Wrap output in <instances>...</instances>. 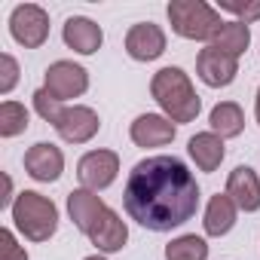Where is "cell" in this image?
<instances>
[{
	"instance_id": "obj_22",
	"label": "cell",
	"mask_w": 260,
	"mask_h": 260,
	"mask_svg": "<svg viewBox=\"0 0 260 260\" xmlns=\"http://www.w3.org/2000/svg\"><path fill=\"white\" fill-rule=\"evenodd\" d=\"M31 113L19 101H4L0 104V138H16L28 128Z\"/></svg>"
},
{
	"instance_id": "obj_16",
	"label": "cell",
	"mask_w": 260,
	"mask_h": 260,
	"mask_svg": "<svg viewBox=\"0 0 260 260\" xmlns=\"http://www.w3.org/2000/svg\"><path fill=\"white\" fill-rule=\"evenodd\" d=\"M104 199L98 196V193H92V190H86V187H80V190H71L68 193V214H71V220H74V226L83 233V236H89V230L95 226V220L104 214Z\"/></svg>"
},
{
	"instance_id": "obj_13",
	"label": "cell",
	"mask_w": 260,
	"mask_h": 260,
	"mask_svg": "<svg viewBox=\"0 0 260 260\" xmlns=\"http://www.w3.org/2000/svg\"><path fill=\"white\" fill-rule=\"evenodd\" d=\"M86 239H89L98 251L113 254V251H122V248H125V242H128V226H125V220H122L113 208H104V214L95 220V226L89 230Z\"/></svg>"
},
{
	"instance_id": "obj_24",
	"label": "cell",
	"mask_w": 260,
	"mask_h": 260,
	"mask_svg": "<svg viewBox=\"0 0 260 260\" xmlns=\"http://www.w3.org/2000/svg\"><path fill=\"white\" fill-rule=\"evenodd\" d=\"M0 68H4V71H0V74H4V77H0V95H10L16 89V83H19V64H16V58L10 52H4V55H0Z\"/></svg>"
},
{
	"instance_id": "obj_18",
	"label": "cell",
	"mask_w": 260,
	"mask_h": 260,
	"mask_svg": "<svg viewBox=\"0 0 260 260\" xmlns=\"http://www.w3.org/2000/svg\"><path fill=\"white\" fill-rule=\"evenodd\" d=\"M236 214H239L236 202H233L226 193H217V196H211L208 205H205V220H202V226H205L208 236L220 239V236H226V233L236 226Z\"/></svg>"
},
{
	"instance_id": "obj_25",
	"label": "cell",
	"mask_w": 260,
	"mask_h": 260,
	"mask_svg": "<svg viewBox=\"0 0 260 260\" xmlns=\"http://www.w3.org/2000/svg\"><path fill=\"white\" fill-rule=\"evenodd\" d=\"M0 260H28V251L16 242L13 230H0Z\"/></svg>"
},
{
	"instance_id": "obj_1",
	"label": "cell",
	"mask_w": 260,
	"mask_h": 260,
	"mask_svg": "<svg viewBox=\"0 0 260 260\" xmlns=\"http://www.w3.org/2000/svg\"><path fill=\"white\" fill-rule=\"evenodd\" d=\"M122 205L144 230L172 233L199 211L196 175L178 156H147L128 172Z\"/></svg>"
},
{
	"instance_id": "obj_20",
	"label": "cell",
	"mask_w": 260,
	"mask_h": 260,
	"mask_svg": "<svg viewBox=\"0 0 260 260\" xmlns=\"http://www.w3.org/2000/svg\"><path fill=\"white\" fill-rule=\"evenodd\" d=\"M248 43H251V31H248V25L233 19V22H223V25H220V31L214 34V40H211L208 46H214V49H220V52L239 58V55L248 49Z\"/></svg>"
},
{
	"instance_id": "obj_15",
	"label": "cell",
	"mask_w": 260,
	"mask_h": 260,
	"mask_svg": "<svg viewBox=\"0 0 260 260\" xmlns=\"http://www.w3.org/2000/svg\"><path fill=\"white\" fill-rule=\"evenodd\" d=\"M61 37H64V43H68V49H74V52H80V55H95V52L101 49V43H104L101 25H95V22L86 19V16H71V19L64 22Z\"/></svg>"
},
{
	"instance_id": "obj_14",
	"label": "cell",
	"mask_w": 260,
	"mask_h": 260,
	"mask_svg": "<svg viewBox=\"0 0 260 260\" xmlns=\"http://www.w3.org/2000/svg\"><path fill=\"white\" fill-rule=\"evenodd\" d=\"M226 196L239 211H260V178L251 166H236L226 178Z\"/></svg>"
},
{
	"instance_id": "obj_8",
	"label": "cell",
	"mask_w": 260,
	"mask_h": 260,
	"mask_svg": "<svg viewBox=\"0 0 260 260\" xmlns=\"http://www.w3.org/2000/svg\"><path fill=\"white\" fill-rule=\"evenodd\" d=\"M119 175V156L113 150H89L80 162H77V178L86 190L98 193L107 190Z\"/></svg>"
},
{
	"instance_id": "obj_10",
	"label": "cell",
	"mask_w": 260,
	"mask_h": 260,
	"mask_svg": "<svg viewBox=\"0 0 260 260\" xmlns=\"http://www.w3.org/2000/svg\"><path fill=\"white\" fill-rule=\"evenodd\" d=\"M25 172H28L34 181H40V184L58 181L61 172H64V153H61V147H55V144H49V141L31 144L28 153H25Z\"/></svg>"
},
{
	"instance_id": "obj_12",
	"label": "cell",
	"mask_w": 260,
	"mask_h": 260,
	"mask_svg": "<svg viewBox=\"0 0 260 260\" xmlns=\"http://www.w3.org/2000/svg\"><path fill=\"white\" fill-rule=\"evenodd\" d=\"M125 52L135 61H156L166 52V31L153 22H138L125 34Z\"/></svg>"
},
{
	"instance_id": "obj_7",
	"label": "cell",
	"mask_w": 260,
	"mask_h": 260,
	"mask_svg": "<svg viewBox=\"0 0 260 260\" xmlns=\"http://www.w3.org/2000/svg\"><path fill=\"white\" fill-rule=\"evenodd\" d=\"M43 89L55 98V101H71V98H80L86 89H89V71L74 64V61H52L46 68V77H43Z\"/></svg>"
},
{
	"instance_id": "obj_4",
	"label": "cell",
	"mask_w": 260,
	"mask_h": 260,
	"mask_svg": "<svg viewBox=\"0 0 260 260\" xmlns=\"http://www.w3.org/2000/svg\"><path fill=\"white\" fill-rule=\"evenodd\" d=\"M13 223L31 242H49L58 230V208L49 196L37 190H22L13 202Z\"/></svg>"
},
{
	"instance_id": "obj_26",
	"label": "cell",
	"mask_w": 260,
	"mask_h": 260,
	"mask_svg": "<svg viewBox=\"0 0 260 260\" xmlns=\"http://www.w3.org/2000/svg\"><path fill=\"white\" fill-rule=\"evenodd\" d=\"M254 116H257V122H260V89H257V98H254Z\"/></svg>"
},
{
	"instance_id": "obj_19",
	"label": "cell",
	"mask_w": 260,
	"mask_h": 260,
	"mask_svg": "<svg viewBox=\"0 0 260 260\" xmlns=\"http://www.w3.org/2000/svg\"><path fill=\"white\" fill-rule=\"evenodd\" d=\"M208 122H211V132L220 135L223 141H226V138H239V135L245 132V113H242V107H239L236 101H220V104H214L211 113H208Z\"/></svg>"
},
{
	"instance_id": "obj_27",
	"label": "cell",
	"mask_w": 260,
	"mask_h": 260,
	"mask_svg": "<svg viewBox=\"0 0 260 260\" xmlns=\"http://www.w3.org/2000/svg\"><path fill=\"white\" fill-rule=\"evenodd\" d=\"M83 260H107V257H101V254H89V257H83Z\"/></svg>"
},
{
	"instance_id": "obj_2",
	"label": "cell",
	"mask_w": 260,
	"mask_h": 260,
	"mask_svg": "<svg viewBox=\"0 0 260 260\" xmlns=\"http://www.w3.org/2000/svg\"><path fill=\"white\" fill-rule=\"evenodd\" d=\"M34 110L46 122H52V128L68 144H89L101 128V119H98V113L92 107H86V104H61L46 89L34 92Z\"/></svg>"
},
{
	"instance_id": "obj_17",
	"label": "cell",
	"mask_w": 260,
	"mask_h": 260,
	"mask_svg": "<svg viewBox=\"0 0 260 260\" xmlns=\"http://www.w3.org/2000/svg\"><path fill=\"white\" fill-rule=\"evenodd\" d=\"M187 153L190 159L196 162L199 172H217L223 156H226V147H223V138L214 135V132H196L190 141H187Z\"/></svg>"
},
{
	"instance_id": "obj_11",
	"label": "cell",
	"mask_w": 260,
	"mask_h": 260,
	"mask_svg": "<svg viewBox=\"0 0 260 260\" xmlns=\"http://www.w3.org/2000/svg\"><path fill=\"white\" fill-rule=\"evenodd\" d=\"M128 135H132V141L138 147H166L175 141L178 125L162 113H141L128 125Z\"/></svg>"
},
{
	"instance_id": "obj_5",
	"label": "cell",
	"mask_w": 260,
	"mask_h": 260,
	"mask_svg": "<svg viewBox=\"0 0 260 260\" xmlns=\"http://www.w3.org/2000/svg\"><path fill=\"white\" fill-rule=\"evenodd\" d=\"M169 22L172 31L184 40H199V43H211L214 34L220 31L223 19L214 7H208L205 0H172L169 4Z\"/></svg>"
},
{
	"instance_id": "obj_21",
	"label": "cell",
	"mask_w": 260,
	"mask_h": 260,
	"mask_svg": "<svg viewBox=\"0 0 260 260\" xmlns=\"http://www.w3.org/2000/svg\"><path fill=\"white\" fill-rule=\"evenodd\" d=\"M166 260H208V242L196 233L178 236L166 245Z\"/></svg>"
},
{
	"instance_id": "obj_9",
	"label": "cell",
	"mask_w": 260,
	"mask_h": 260,
	"mask_svg": "<svg viewBox=\"0 0 260 260\" xmlns=\"http://www.w3.org/2000/svg\"><path fill=\"white\" fill-rule=\"evenodd\" d=\"M196 74H199V80H202L205 86L223 89V86H230V83L236 80V74H239V58H233V55H226V52H220V49H214V46H205V49L199 52V58H196Z\"/></svg>"
},
{
	"instance_id": "obj_23",
	"label": "cell",
	"mask_w": 260,
	"mask_h": 260,
	"mask_svg": "<svg viewBox=\"0 0 260 260\" xmlns=\"http://www.w3.org/2000/svg\"><path fill=\"white\" fill-rule=\"evenodd\" d=\"M220 10L223 13H233L236 22H257L260 19V0L257 4H236V0H220Z\"/></svg>"
},
{
	"instance_id": "obj_3",
	"label": "cell",
	"mask_w": 260,
	"mask_h": 260,
	"mask_svg": "<svg viewBox=\"0 0 260 260\" xmlns=\"http://www.w3.org/2000/svg\"><path fill=\"white\" fill-rule=\"evenodd\" d=\"M150 95L162 107V116L172 122H193L202 110V101L181 68H162L150 80Z\"/></svg>"
},
{
	"instance_id": "obj_6",
	"label": "cell",
	"mask_w": 260,
	"mask_h": 260,
	"mask_svg": "<svg viewBox=\"0 0 260 260\" xmlns=\"http://www.w3.org/2000/svg\"><path fill=\"white\" fill-rule=\"evenodd\" d=\"M10 34L25 49H40L49 40V13L37 4H19L10 13Z\"/></svg>"
}]
</instances>
